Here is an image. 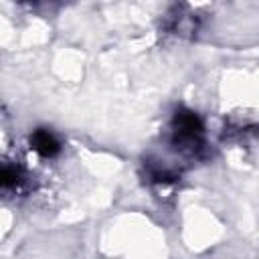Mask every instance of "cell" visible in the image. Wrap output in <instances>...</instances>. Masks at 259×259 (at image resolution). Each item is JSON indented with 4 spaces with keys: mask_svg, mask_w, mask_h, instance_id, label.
I'll return each instance as SVG.
<instances>
[{
    "mask_svg": "<svg viewBox=\"0 0 259 259\" xmlns=\"http://www.w3.org/2000/svg\"><path fill=\"white\" fill-rule=\"evenodd\" d=\"M202 136V123L192 111H180L174 117V140L178 144L194 146Z\"/></svg>",
    "mask_w": 259,
    "mask_h": 259,
    "instance_id": "cell-1",
    "label": "cell"
},
{
    "mask_svg": "<svg viewBox=\"0 0 259 259\" xmlns=\"http://www.w3.org/2000/svg\"><path fill=\"white\" fill-rule=\"evenodd\" d=\"M30 144H32V148H34L40 156H45V158H51V156H55V154L61 150L57 138H55L51 132H47V130H36V132L32 134V138H30Z\"/></svg>",
    "mask_w": 259,
    "mask_h": 259,
    "instance_id": "cell-2",
    "label": "cell"
}]
</instances>
